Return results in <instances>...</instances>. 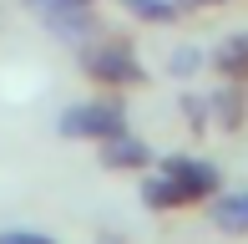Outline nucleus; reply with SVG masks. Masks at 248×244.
<instances>
[{"label":"nucleus","mask_w":248,"mask_h":244,"mask_svg":"<svg viewBox=\"0 0 248 244\" xmlns=\"http://www.w3.org/2000/svg\"><path fill=\"white\" fill-rule=\"evenodd\" d=\"M218 188V168L202 158H167L162 173L147 178L142 198L152 209H187V204H202V198Z\"/></svg>","instance_id":"nucleus-1"},{"label":"nucleus","mask_w":248,"mask_h":244,"mask_svg":"<svg viewBox=\"0 0 248 244\" xmlns=\"http://www.w3.org/2000/svg\"><path fill=\"white\" fill-rule=\"evenodd\" d=\"M81 71L92 76V82H101V87H137V82H147L137 51H132L127 41H92V46H81Z\"/></svg>","instance_id":"nucleus-2"},{"label":"nucleus","mask_w":248,"mask_h":244,"mask_svg":"<svg viewBox=\"0 0 248 244\" xmlns=\"http://www.w3.org/2000/svg\"><path fill=\"white\" fill-rule=\"evenodd\" d=\"M127 127L117 102H81V107H66L61 112V138H92V142H107L111 132Z\"/></svg>","instance_id":"nucleus-3"},{"label":"nucleus","mask_w":248,"mask_h":244,"mask_svg":"<svg viewBox=\"0 0 248 244\" xmlns=\"http://www.w3.org/2000/svg\"><path fill=\"white\" fill-rule=\"evenodd\" d=\"M31 16L46 20V31L66 41V46H81L86 31H92V20H86V0H26Z\"/></svg>","instance_id":"nucleus-4"},{"label":"nucleus","mask_w":248,"mask_h":244,"mask_svg":"<svg viewBox=\"0 0 248 244\" xmlns=\"http://www.w3.org/2000/svg\"><path fill=\"white\" fill-rule=\"evenodd\" d=\"M101 163H107V168H147L152 153H147L142 138H132V132L122 127V132H111V138L101 142Z\"/></svg>","instance_id":"nucleus-5"},{"label":"nucleus","mask_w":248,"mask_h":244,"mask_svg":"<svg viewBox=\"0 0 248 244\" xmlns=\"http://www.w3.org/2000/svg\"><path fill=\"white\" fill-rule=\"evenodd\" d=\"M208 61L218 76H248V36H228L223 46H213Z\"/></svg>","instance_id":"nucleus-6"},{"label":"nucleus","mask_w":248,"mask_h":244,"mask_svg":"<svg viewBox=\"0 0 248 244\" xmlns=\"http://www.w3.org/2000/svg\"><path fill=\"white\" fill-rule=\"evenodd\" d=\"M208 214H213V224L228 229V234H248V193H228V198H218Z\"/></svg>","instance_id":"nucleus-7"},{"label":"nucleus","mask_w":248,"mask_h":244,"mask_svg":"<svg viewBox=\"0 0 248 244\" xmlns=\"http://www.w3.org/2000/svg\"><path fill=\"white\" fill-rule=\"evenodd\" d=\"M122 5H127L137 20H172V10H177L172 0H122Z\"/></svg>","instance_id":"nucleus-8"},{"label":"nucleus","mask_w":248,"mask_h":244,"mask_svg":"<svg viewBox=\"0 0 248 244\" xmlns=\"http://www.w3.org/2000/svg\"><path fill=\"white\" fill-rule=\"evenodd\" d=\"M0 244H56L46 234H20V229H10V234H0Z\"/></svg>","instance_id":"nucleus-9"},{"label":"nucleus","mask_w":248,"mask_h":244,"mask_svg":"<svg viewBox=\"0 0 248 244\" xmlns=\"http://www.w3.org/2000/svg\"><path fill=\"white\" fill-rule=\"evenodd\" d=\"M187 5H223V0H187Z\"/></svg>","instance_id":"nucleus-10"}]
</instances>
